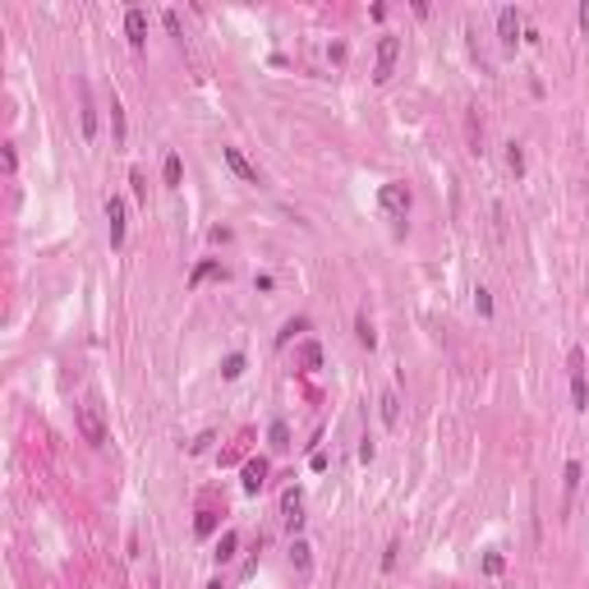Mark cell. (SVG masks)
Instances as JSON below:
<instances>
[{"label":"cell","instance_id":"obj_5","mask_svg":"<svg viewBox=\"0 0 589 589\" xmlns=\"http://www.w3.org/2000/svg\"><path fill=\"white\" fill-rule=\"evenodd\" d=\"M497 37H502L507 51H516V42H520V14H516V5L497 10Z\"/></svg>","mask_w":589,"mask_h":589},{"label":"cell","instance_id":"obj_19","mask_svg":"<svg viewBox=\"0 0 589 589\" xmlns=\"http://www.w3.org/2000/svg\"><path fill=\"white\" fill-rule=\"evenodd\" d=\"M267 437H272V451H286V447H290V428H286V419H277Z\"/></svg>","mask_w":589,"mask_h":589},{"label":"cell","instance_id":"obj_9","mask_svg":"<svg viewBox=\"0 0 589 589\" xmlns=\"http://www.w3.org/2000/svg\"><path fill=\"white\" fill-rule=\"evenodd\" d=\"M124 37H129L134 51L148 42V14H143V10H129V14H124Z\"/></svg>","mask_w":589,"mask_h":589},{"label":"cell","instance_id":"obj_24","mask_svg":"<svg viewBox=\"0 0 589 589\" xmlns=\"http://www.w3.org/2000/svg\"><path fill=\"white\" fill-rule=\"evenodd\" d=\"M309 553H313V548H309L304 539H294V543H290V562H299V566H309Z\"/></svg>","mask_w":589,"mask_h":589},{"label":"cell","instance_id":"obj_27","mask_svg":"<svg viewBox=\"0 0 589 589\" xmlns=\"http://www.w3.org/2000/svg\"><path fill=\"white\" fill-rule=\"evenodd\" d=\"M502 566H507L502 553H488V557H483V571H488V575H502Z\"/></svg>","mask_w":589,"mask_h":589},{"label":"cell","instance_id":"obj_4","mask_svg":"<svg viewBox=\"0 0 589 589\" xmlns=\"http://www.w3.org/2000/svg\"><path fill=\"white\" fill-rule=\"evenodd\" d=\"M378 203H382V212H387V217L405 221V212H410V189L391 180V185H382V194H378Z\"/></svg>","mask_w":589,"mask_h":589},{"label":"cell","instance_id":"obj_30","mask_svg":"<svg viewBox=\"0 0 589 589\" xmlns=\"http://www.w3.org/2000/svg\"><path fill=\"white\" fill-rule=\"evenodd\" d=\"M580 28L589 32V0H585V5H580Z\"/></svg>","mask_w":589,"mask_h":589},{"label":"cell","instance_id":"obj_21","mask_svg":"<svg viewBox=\"0 0 589 589\" xmlns=\"http://www.w3.org/2000/svg\"><path fill=\"white\" fill-rule=\"evenodd\" d=\"M304 327H309V318H290V323H286V327L277 332V345H286V341L294 336V332H304Z\"/></svg>","mask_w":589,"mask_h":589},{"label":"cell","instance_id":"obj_26","mask_svg":"<svg viewBox=\"0 0 589 589\" xmlns=\"http://www.w3.org/2000/svg\"><path fill=\"white\" fill-rule=\"evenodd\" d=\"M166 32H171V37H180V42H185V28H180V14H175V10H166Z\"/></svg>","mask_w":589,"mask_h":589},{"label":"cell","instance_id":"obj_15","mask_svg":"<svg viewBox=\"0 0 589 589\" xmlns=\"http://www.w3.org/2000/svg\"><path fill=\"white\" fill-rule=\"evenodd\" d=\"M355 341L364 345V350H373V345H378V332H373L369 313H359V318H355Z\"/></svg>","mask_w":589,"mask_h":589},{"label":"cell","instance_id":"obj_29","mask_svg":"<svg viewBox=\"0 0 589 589\" xmlns=\"http://www.w3.org/2000/svg\"><path fill=\"white\" fill-rule=\"evenodd\" d=\"M129 185H134V194H139V198H148V185H143V171H134V175H129Z\"/></svg>","mask_w":589,"mask_h":589},{"label":"cell","instance_id":"obj_11","mask_svg":"<svg viewBox=\"0 0 589 589\" xmlns=\"http://www.w3.org/2000/svg\"><path fill=\"white\" fill-rule=\"evenodd\" d=\"M294 359H299V369H304V373H318V369H323V345L304 341L299 350H294Z\"/></svg>","mask_w":589,"mask_h":589},{"label":"cell","instance_id":"obj_22","mask_svg":"<svg viewBox=\"0 0 589 589\" xmlns=\"http://www.w3.org/2000/svg\"><path fill=\"white\" fill-rule=\"evenodd\" d=\"M240 373H244V355H226V364H221V378H240Z\"/></svg>","mask_w":589,"mask_h":589},{"label":"cell","instance_id":"obj_12","mask_svg":"<svg viewBox=\"0 0 589 589\" xmlns=\"http://www.w3.org/2000/svg\"><path fill=\"white\" fill-rule=\"evenodd\" d=\"M575 488H580V461H566V470H562V511L571 507V497H575Z\"/></svg>","mask_w":589,"mask_h":589},{"label":"cell","instance_id":"obj_31","mask_svg":"<svg viewBox=\"0 0 589 589\" xmlns=\"http://www.w3.org/2000/svg\"><path fill=\"white\" fill-rule=\"evenodd\" d=\"M207 589H221V580H212V585H207Z\"/></svg>","mask_w":589,"mask_h":589},{"label":"cell","instance_id":"obj_23","mask_svg":"<svg viewBox=\"0 0 589 589\" xmlns=\"http://www.w3.org/2000/svg\"><path fill=\"white\" fill-rule=\"evenodd\" d=\"M111 120H115V143H124V106L111 97Z\"/></svg>","mask_w":589,"mask_h":589},{"label":"cell","instance_id":"obj_18","mask_svg":"<svg viewBox=\"0 0 589 589\" xmlns=\"http://www.w3.org/2000/svg\"><path fill=\"white\" fill-rule=\"evenodd\" d=\"M507 166H511L516 180L525 175V152H520V143H507Z\"/></svg>","mask_w":589,"mask_h":589},{"label":"cell","instance_id":"obj_2","mask_svg":"<svg viewBox=\"0 0 589 589\" xmlns=\"http://www.w3.org/2000/svg\"><path fill=\"white\" fill-rule=\"evenodd\" d=\"M396 60H401V37L396 32H382L378 37V65H373V83H387L396 74Z\"/></svg>","mask_w":589,"mask_h":589},{"label":"cell","instance_id":"obj_10","mask_svg":"<svg viewBox=\"0 0 589 589\" xmlns=\"http://www.w3.org/2000/svg\"><path fill=\"white\" fill-rule=\"evenodd\" d=\"M78 93H83V111H78V120H83V139L93 143V139H97V106H93V93H88V83H83Z\"/></svg>","mask_w":589,"mask_h":589},{"label":"cell","instance_id":"obj_14","mask_svg":"<svg viewBox=\"0 0 589 589\" xmlns=\"http://www.w3.org/2000/svg\"><path fill=\"white\" fill-rule=\"evenodd\" d=\"M382 424H387V428H396V419H401V396H396V391H382Z\"/></svg>","mask_w":589,"mask_h":589},{"label":"cell","instance_id":"obj_20","mask_svg":"<svg viewBox=\"0 0 589 589\" xmlns=\"http://www.w3.org/2000/svg\"><path fill=\"white\" fill-rule=\"evenodd\" d=\"M217 272H221L217 263H198V267H194V277H189V286H203V281H207V277H217ZM221 277H226V272H221Z\"/></svg>","mask_w":589,"mask_h":589},{"label":"cell","instance_id":"obj_17","mask_svg":"<svg viewBox=\"0 0 589 589\" xmlns=\"http://www.w3.org/2000/svg\"><path fill=\"white\" fill-rule=\"evenodd\" d=\"M235 548H240V534H235V529H226V534H221V543H217V553H212V557H217V562H231V557H235Z\"/></svg>","mask_w":589,"mask_h":589},{"label":"cell","instance_id":"obj_7","mask_svg":"<svg viewBox=\"0 0 589 589\" xmlns=\"http://www.w3.org/2000/svg\"><path fill=\"white\" fill-rule=\"evenodd\" d=\"M221 157H226V166H231V171L244 180V185H258V166H253V161H249L240 148H221Z\"/></svg>","mask_w":589,"mask_h":589},{"label":"cell","instance_id":"obj_13","mask_svg":"<svg viewBox=\"0 0 589 589\" xmlns=\"http://www.w3.org/2000/svg\"><path fill=\"white\" fill-rule=\"evenodd\" d=\"M267 483V461H249L244 465V493H258Z\"/></svg>","mask_w":589,"mask_h":589},{"label":"cell","instance_id":"obj_16","mask_svg":"<svg viewBox=\"0 0 589 589\" xmlns=\"http://www.w3.org/2000/svg\"><path fill=\"white\" fill-rule=\"evenodd\" d=\"M161 180H166V185L171 189H180V180H185V161H180V157H166V166H161Z\"/></svg>","mask_w":589,"mask_h":589},{"label":"cell","instance_id":"obj_28","mask_svg":"<svg viewBox=\"0 0 589 589\" xmlns=\"http://www.w3.org/2000/svg\"><path fill=\"white\" fill-rule=\"evenodd\" d=\"M212 529H217V516H212V511H203V516H198V534H203V539H207Z\"/></svg>","mask_w":589,"mask_h":589},{"label":"cell","instance_id":"obj_3","mask_svg":"<svg viewBox=\"0 0 589 589\" xmlns=\"http://www.w3.org/2000/svg\"><path fill=\"white\" fill-rule=\"evenodd\" d=\"M571 405L580 415L589 410V378H585V355H580V345L571 350Z\"/></svg>","mask_w":589,"mask_h":589},{"label":"cell","instance_id":"obj_8","mask_svg":"<svg viewBox=\"0 0 589 589\" xmlns=\"http://www.w3.org/2000/svg\"><path fill=\"white\" fill-rule=\"evenodd\" d=\"M106 221H111V249H120L124 244V198H115V194L106 198Z\"/></svg>","mask_w":589,"mask_h":589},{"label":"cell","instance_id":"obj_6","mask_svg":"<svg viewBox=\"0 0 589 589\" xmlns=\"http://www.w3.org/2000/svg\"><path fill=\"white\" fill-rule=\"evenodd\" d=\"M281 520H286V529H299L304 525V502H299V488H286V497H281Z\"/></svg>","mask_w":589,"mask_h":589},{"label":"cell","instance_id":"obj_25","mask_svg":"<svg viewBox=\"0 0 589 589\" xmlns=\"http://www.w3.org/2000/svg\"><path fill=\"white\" fill-rule=\"evenodd\" d=\"M474 304H479V313H483V318H493V294L483 290V286L474 290Z\"/></svg>","mask_w":589,"mask_h":589},{"label":"cell","instance_id":"obj_1","mask_svg":"<svg viewBox=\"0 0 589 589\" xmlns=\"http://www.w3.org/2000/svg\"><path fill=\"white\" fill-rule=\"evenodd\" d=\"M78 433H83L88 447H106V419H102L97 396H88V401L78 405Z\"/></svg>","mask_w":589,"mask_h":589}]
</instances>
